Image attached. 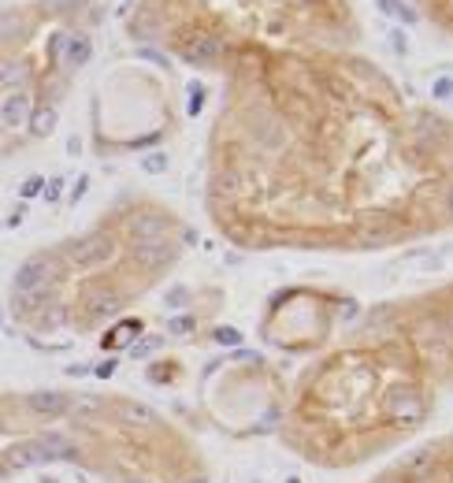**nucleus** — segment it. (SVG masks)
<instances>
[{
    "label": "nucleus",
    "instance_id": "nucleus-20",
    "mask_svg": "<svg viewBox=\"0 0 453 483\" xmlns=\"http://www.w3.org/2000/svg\"><path fill=\"white\" fill-rule=\"evenodd\" d=\"M212 339L220 346H242V331H238V327H231V324H223V327H216V331H212Z\"/></svg>",
    "mask_w": 453,
    "mask_h": 483
},
{
    "label": "nucleus",
    "instance_id": "nucleus-26",
    "mask_svg": "<svg viewBox=\"0 0 453 483\" xmlns=\"http://www.w3.org/2000/svg\"><path fill=\"white\" fill-rule=\"evenodd\" d=\"M391 34V49L397 52V56H405V52H409V38H405V30L402 26H394V30H386Z\"/></svg>",
    "mask_w": 453,
    "mask_h": 483
},
{
    "label": "nucleus",
    "instance_id": "nucleus-6",
    "mask_svg": "<svg viewBox=\"0 0 453 483\" xmlns=\"http://www.w3.org/2000/svg\"><path fill=\"white\" fill-rule=\"evenodd\" d=\"M49 464V453H45L41 442H12L4 446V476L8 472H19V469H34V464Z\"/></svg>",
    "mask_w": 453,
    "mask_h": 483
},
{
    "label": "nucleus",
    "instance_id": "nucleus-37",
    "mask_svg": "<svg viewBox=\"0 0 453 483\" xmlns=\"http://www.w3.org/2000/svg\"><path fill=\"white\" fill-rule=\"evenodd\" d=\"M186 483H208L205 476H194V480H186Z\"/></svg>",
    "mask_w": 453,
    "mask_h": 483
},
{
    "label": "nucleus",
    "instance_id": "nucleus-25",
    "mask_svg": "<svg viewBox=\"0 0 453 483\" xmlns=\"http://www.w3.org/2000/svg\"><path fill=\"white\" fill-rule=\"evenodd\" d=\"M201 108H205V89H201V86H189V101H186V112H189V115H201Z\"/></svg>",
    "mask_w": 453,
    "mask_h": 483
},
{
    "label": "nucleus",
    "instance_id": "nucleus-5",
    "mask_svg": "<svg viewBox=\"0 0 453 483\" xmlns=\"http://www.w3.org/2000/svg\"><path fill=\"white\" fill-rule=\"evenodd\" d=\"M167 231H171V220H167L164 212H141V216H134V220H130V238H134V245L160 242V238H167Z\"/></svg>",
    "mask_w": 453,
    "mask_h": 483
},
{
    "label": "nucleus",
    "instance_id": "nucleus-23",
    "mask_svg": "<svg viewBox=\"0 0 453 483\" xmlns=\"http://www.w3.org/2000/svg\"><path fill=\"white\" fill-rule=\"evenodd\" d=\"M45 186H49V182H45L41 175H30L23 182V201H30V197H38V194H45Z\"/></svg>",
    "mask_w": 453,
    "mask_h": 483
},
{
    "label": "nucleus",
    "instance_id": "nucleus-10",
    "mask_svg": "<svg viewBox=\"0 0 453 483\" xmlns=\"http://www.w3.org/2000/svg\"><path fill=\"white\" fill-rule=\"evenodd\" d=\"M89 56H93V41H89V34H71L67 49H63V63H67V67H86Z\"/></svg>",
    "mask_w": 453,
    "mask_h": 483
},
{
    "label": "nucleus",
    "instance_id": "nucleus-8",
    "mask_svg": "<svg viewBox=\"0 0 453 483\" xmlns=\"http://www.w3.org/2000/svg\"><path fill=\"white\" fill-rule=\"evenodd\" d=\"M26 409L38 416H60V413H71V398H63L60 390H30Z\"/></svg>",
    "mask_w": 453,
    "mask_h": 483
},
{
    "label": "nucleus",
    "instance_id": "nucleus-22",
    "mask_svg": "<svg viewBox=\"0 0 453 483\" xmlns=\"http://www.w3.org/2000/svg\"><path fill=\"white\" fill-rule=\"evenodd\" d=\"M160 346H164V339H160V335H156V339H141V342H134V346H130V357H134V361H141V357H149L152 350H160Z\"/></svg>",
    "mask_w": 453,
    "mask_h": 483
},
{
    "label": "nucleus",
    "instance_id": "nucleus-38",
    "mask_svg": "<svg viewBox=\"0 0 453 483\" xmlns=\"http://www.w3.org/2000/svg\"><path fill=\"white\" fill-rule=\"evenodd\" d=\"M450 216H453V190H450Z\"/></svg>",
    "mask_w": 453,
    "mask_h": 483
},
{
    "label": "nucleus",
    "instance_id": "nucleus-28",
    "mask_svg": "<svg viewBox=\"0 0 453 483\" xmlns=\"http://www.w3.org/2000/svg\"><path fill=\"white\" fill-rule=\"evenodd\" d=\"M67 38H71V34H52V41H49V56H52V60H63V49H67Z\"/></svg>",
    "mask_w": 453,
    "mask_h": 483
},
{
    "label": "nucleus",
    "instance_id": "nucleus-39",
    "mask_svg": "<svg viewBox=\"0 0 453 483\" xmlns=\"http://www.w3.org/2000/svg\"><path fill=\"white\" fill-rule=\"evenodd\" d=\"M126 483H138V480H126Z\"/></svg>",
    "mask_w": 453,
    "mask_h": 483
},
{
    "label": "nucleus",
    "instance_id": "nucleus-29",
    "mask_svg": "<svg viewBox=\"0 0 453 483\" xmlns=\"http://www.w3.org/2000/svg\"><path fill=\"white\" fill-rule=\"evenodd\" d=\"M23 220H26V205L19 201V205H15V208H12V212H8V220H4V227H8V231H15V227H23Z\"/></svg>",
    "mask_w": 453,
    "mask_h": 483
},
{
    "label": "nucleus",
    "instance_id": "nucleus-33",
    "mask_svg": "<svg viewBox=\"0 0 453 483\" xmlns=\"http://www.w3.org/2000/svg\"><path fill=\"white\" fill-rule=\"evenodd\" d=\"M93 376H97V379H112V376H115V361H101V364H93Z\"/></svg>",
    "mask_w": 453,
    "mask_h": 483
},
{
    "label": "nucleus",
    "instance_id": "nucleus-11",
    "mask_svg": "<svg viewBox=\"0 0 453 483\" xmlns=\"http://www.w3.org/2000/svg\"><path fill=\"white\" fill-rule=\"evenodd\" d=\"M141 339V320H123L104 335V350H119V346H134Z\"/></svg>",
    "mask_w": 453,
    "mask_h": 483
},
{
    "label": "nucleus",
    "instance_id": "nucleus-14",
    "mask_svg": "<svg viewBox=\"0 0 453 483\" xmlns=\"http://www.w3.org/2000/svg\"><path fill=\"white\" fill-rule=\"evenodd\" d=\"M101 413H104V402L93 398V394H78L75 402H71V416H75V420H93V416H101Z\"/></svg>",
    "mask_w": 453,
    "mask_h": 483
},
{
    "label": "nucleus",
    "instance_id": "nucleus-24",
    "mask_svg": "<svg viewBox=\"0 0 453 483\" xmlns=\"http://www.w3.org/2000/svg\"><path fill=\"white\" fill-rule=\"evenodd\" d=\"M194 327H197L194 316H175V320H167V331H171V335H189Z\"/></svg>",
    "mask_w": 453,
    "mask_h": 483
},
{
    "label": "nucleus",
    "instance_id": "nucleus-30",
    "mask_svg": "<svg viewBox=\"0 0 453 483\" xmlns=\"http://www.w3.org/2000/svg\"><path fill=\"white\" fill-rule=\"evenodd\" d=\"M63 182H67V179H49V186H45V201H60V197H63Z\"/></svg>",
    "mask_w": 453,
    "mask_h": 483
},
{
    "label": "nucleus",
    "instance_id": "nucleus-40",
    "mask_svg": "<svg viewBox=\"0 0 453 483\" xmlns=\"http://www.w3.org/2000/svg\"><path fill=\"white\" fill-rule=\"evenodd\" d=\"M290 483H297V480H290Z\"/></svg>",
    "mask_w": 453,
    "mask_h": 483
},
{
    "label": "nucleus",
    "instance_id": "nucleus-13",
    "mask_svg": "<svg viewBox=\"0 0 453 483\" xmlns=\"http://www.w3.org/2000/svg\"><path fill=\"white\" fill-rule=\"evenodd\" d=\"M26 126H30V134H34V138H49V134L52 131H56V108H38V112H34L30 115V123H26Z\"/></svg>",
    "mask_w": 453,
    "mask_h": 483
},
{
    "label": "nucleus",
    "instance_id": "nucleus-7",
    "mask_svg": "<svg viewBox=\"0 0 453 483\" xmlns=\"http://www.w3.org/2000/svg\"><path fill=\"white\" fill-rule=\"evenodd\" d=\"M178 257V249L171 245L167 238H160V242H145V245H134V260L141 264V268H164V264H175Z\"/></svg>",
    "mask_w": 453,
    "mask_h": 483
},
{
    "label": "nucleus",
    "instance_id": "nucleus-4",
    "mask_svg": "<svg viewBox=\"0 0 453 483\" xmlns=\"http://www.w3.org/2000/svg\"><path fill=\"white\" fill-rule=\"evenodd\" d=\"M220 56H223V41L216 38V34H197V38L183 49V60L194 63V67H216Z\"/></svg>",
    "mask_w": 453,
    "mask_h": 483
},
{
    "label": "nucleus",
    "instance_id": "nucleus-16",
    "mask_svg": "<svg viewBox=\"0 0 453 483\" xmlns=\"http://www.w3.org/2000/svg\"><path fill=\"white\" fill-rule=\"evenodd\" d=\"M119 308H123V302H119L115 294H97V297H93V305H89V313L101 320V316H115Z\"/></svg>",
    "mask_w": 453,
    "mask_h": 483
},
{
    "label": "nucleus",
    "instance_id": "nucleus-2",
    "mask_svg": "<svg viewBox=\"0 0 453 483\" xmlns=\"http://www.w3.org/2000/svg\"><path fill=\"white\" fill-rule=\"evenodd\" d=\"M52 257H45V253H38V257L23 260L19 271H15V287L12 294H34V290H45L52 282Z\"/></svg>",
    "mask_w": 453,
    "mask_h": 483
},
{
    "label": "nucleus",
    "instance_id": "nucleus-18",
    "mask_svg": "<svg viewBox=\"0 0 453 483\" xmlns=\"http://www.w3.org/2000/svg\"><path fill=\"white\" fill-rule=\"evenodd\" d=\"M141 171H145V175H164V171H167V153H160V149L145 153V157H141Z\"/></svg>",
    "mask_w": 453,
    "mask_h": 483
},
{
    "label": "nucleus",
    "instance_id": "nucleus-27",
    "mask_svg": "<svg viewBox=\"0 0 453 483\" xmlns=\"http://www.w3.org/2000/svg\"><path fill=\"white\" fill-rule=\"evenodd\" d=\"M450 93H453V78H434V86H431V97H434V101H446Z\"/></svg>",
    "mask_w": 453,
    "mask_h": 483
},
{
    "label": "nucleus",
    "instance_id": "nucleus-36",
    "mask_svg": "<svg viewBox=\"0 0 453 483\" xmlns=\"http://www.w3.org/2000/svg\"><path fill=\"white\" fill-rule=\"evenodd\" d=\"M78 149H82V145H78V138H67V153H71V157H78Z\"/></svg>",
    "mask_w": 453,
    "mask_h": 483
},
{
    "label": "nucleus",
    "instance_id": "nucleus-9",
    "mask_svg": "<svg viewBox=\"0 0 453 483\" xmlns=\"http://www.w3.org/2000/svg\"><path fill=\"white\" fill-rule=\"evenodd\" d=\"M0 123L8 126V131H15V126L30 123V93H8L4 104H0Z\"/></svg>",
    "mask_w": 453,
    "mask_h": 483
},
{
    "label": "nucleus",
    "instance_id": "nucleus-1",
    "mask_svg": "<svg viewBox=\"0 0 453 483\" xmlns=\"http://www.w3.org/2000/svg\"><path fill=\"white\" fill-rule=\"evenodd\" d=\"M60 253L78 268H93V264H104L112 257V238L108 234H93V238H71L60 245Z\"/></svg>",
    "mask_w": 453,
    "mask_h": 483
},
{
    "label": "nucleus",
    "instance_id": "nucleus-34",
    "mask_svg": "<svg viewBox=\"0 0 453 483\" xmlns=\"http://www.w3.org/2000/svg\"><path fill=\"white\" fill-rule=\"evenodd\" d=\"M138 56H141V60H152V63H160V67H167V56H160L156 49H138Z\"/></svg>",
    "mask_w": 453,
    "mask_h": 483
},
{
    "label": "nucleus",
    "instance_id": "nucleus-19",
    "mask_svg": "<svg viewBox=\"0 0 453 483\" xmlns=\"http://www.w3.org/2000/svg\"><path fill=\"white\" fill-rule=\"evenodd\" d=\"M186 305H189V290L186 287H171L164 294V308H167V313H178V308H186Z\"/></svg>",
    "mask_w": 453,
    "mask_h": 483
},
{
    "label": "nucleus",
    "instance_id": "nucleus-17",
    "mask_svg": "<svg viewBox=\"0 0 453 483\" xmlns=\"http://www.w3.org/2000/svg\"><path fill=\"white\" fill-rule=\"evenodd\" d=\"M4 93H19V86L26 82V67L23 63H4Z\"/></svg>",
    "mask_w": 453,
    "mask_h": 483
},
{
    "label": "nucleus",
    "instance_id": "nucleus-35",
    "mask_svg": "<svg viewBox=\"0 0 453 483\" xmlns=\"http://www.w3.org/2000/svg\"><path fill=\"white\" fill-rule=\"evenodd\" d=\"M63 372H67V376H89V372H93V368H86V364H67V368H63Z\"/></svg>",
    "mask_w": 453,
    "mask_h": 483
},
{
    "label": "nucleus",
    "instance_id": "nucleus-3",
    "mask_svg": "<svg viewBox=\"0 0 453 483\" xmlns=\"http://www.w3.org/2000/svg\"><path fill=\"white\" fill-rule=\"evenodd\" d=\"M386 416H394V420H405V424H420L423 420V398L416 394L409 387H394L391 394H386Z\"/></svg>",
    "mask_w": 453,
    "mask_h": 483
},
{
    "label": "nucleus",
    "instance_id": "nucleus-12",
    "mask_svg": "<svg viewBox=\"0 0 453 483\" xmlns=\"http://www.w3.org/2000/svg\"><path fill=\"white\" fill-rule=\"evenodd\" d=\"M41 446H45V453H49V461H75V442L67 439V435H56V431H45L41 439H38Z\"/></svg>",
    "mask_w": 453,
    "mask_h": 483
},
{
    "label": "nucleus",
    "instance_id": "nucleus-32",
    "mask_svg": "<svg viewBox=\"0 0 453 483\" xmlns=\"http://www.w3.org/2000/svg\"><path fill=\"white\" fill-rule=\"evenodd\" d=\"M86 190H89V179L82 175V179L75 182V190H71V194H67V197H71V205H78V201H82V197H86Z\"/></svg>",
    "mask_w": 453,
    "mask_h": 483
},
{
    "label": "nucleus",
    "instance_id": "nucleus-31",
    "mask_svg": "<svg viewBox=\"0 0 453 483\" xmlns=\"http://www.w3.org/2000/svg\"><path fill=\"white\" fill-rule=\"evenodd\" d=\"M434 461V453L431 450H420V453H413L409 461H405V469H420V464H431Z\"/></svg>",
    "mask_w": 453,
    "mask_h": 483
},
{
    "label": "nucleus",
    "instance_id": "nucleus-15",
    "mask_svg": "<svg viewBox=\"0 0 453 483\" xmlns=\"http://www.w3.org/2000/svg\"><path fill=\"white\" fill-rule=\"evenodd\" d=\"M379 8H383L386 15H394V19H402L405 26H413L416 19H420V15H416L413 8L405 4V0H379Z\"/></svg>",
    "mask_w": 453,
    "mask_h": 483
},
{
    "label": "nucleus",
    "instance_id": "nucleus-21",
    "mask_svg": "<svg viewBox=\"0 0 453 483\" xmlns=\"http://www.w3.org/2000/svg\"><path fill=\"white\" fill-rule=\"evenodd\" d=\"M126 420L149 427V424H156V413H152V409H145V405H130V409H126Z\"/></svg>",
    "mask_w": 453,
    "mask_h": 483
}]
</instances>
